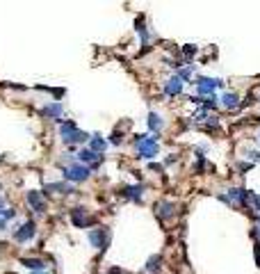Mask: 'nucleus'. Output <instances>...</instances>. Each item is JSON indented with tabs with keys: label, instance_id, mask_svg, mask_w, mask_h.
I'll list each match as a JSON object with an SVG mask.
<instances>
[{
	"label": "nucleus",
	"instance_id": "nucleus-1",
	"mask_svg": "<svg viewBox=\"0 0 260 274\" xmlns=\"http://www.w3.org/2000/svg\"><path fill=\"white\" fill-rule=\"evenodd\" d=\"M132 144H135V149H137V155L144 158V160H153L160 151L158 139H155V137H148V135H137L135 139H132Z\"/></svg>",
	"mask_w": 260,
	"mask_h": 274
},
{
	"label": "nucleus",
	"instance_id": "nucleus-2",
	"mask_svg": "<svg viewBox=\"0 0 260 274\" xmlns=\"http://www.w3.org/2000/svg\"><path fill=\"white\" fill-rule=\"evenodd\" d=\"M59 135H62V142H64V144L87 142V139H91V135L83 133L76 124H73V121H62V126H59Z\"/></svg>",
	"mask_w": 260,
	"mask_h": 274
},
{
	"label": "nucleus",
	"instance_id": "nucleus-3",
	"mask_svg": "<svg viewBox=\"0 0 260 274\" xmlns=\"http://www.w3.org/2000/svg\"><path fill=\"white\" fill-rule=\"evenodd\" d=\"M89 174H91V167L80 165V162H76V165H71V167L62 169V176H64L66 183H83V181L89 179Z\"/></svg>",
	"mask_w": 260,
	"mask_h": 274
},
{
	"label": "nucleus",
	"instance_id": "nucleus-4",
	"mask_svg": "<svg viewBox=\"0 0 260 274\" xmlns=\"http://www.w3.org/2000/svg\"><path fill=\"white\" fill-rule=\"evenodd\" d=\"M110 238H112V233H110L107 227H98V228H91V231H89V242H91V247H96V249H101V251L107 249Z\"/></svg>",
	"mask_w": 260,
	"mask_h": 274
},
{
	"label": "nucleus",
	"instance_id": "nucleus-5",
	"mask_svg": "<svg viewBox=\"0 0 260 274\" xmlns=\"http://www.w3.org/2000/svg\"><path fill=\"white\" fill-rule=\"evenodd\" d=\"M221 80H217V78H199L196 80V94L199 96H215V90L217 87H221Z\"/></svg>",
	"mask_w": 260,
	"mask_h": 274
},
{
	"label": "nucleus",
	"instance_id": "nucleus-6",
	"mask_svg": "<svg viewBox=\"0 0 260 274\" xmlns=\"http://www.w3.org/2000/svg\"><path fill=\"white\" fill-rule=\"evenodd\" d=\"M35 235H37L35 222H25V224H21V227L14 231V240H16V242H30Z\"/></svg>",
	"mask_w": 260,
	"mask_h": 274
},
{
	"label": "nucleus",
	"instance_id": "nucleus-7",
	"mask_svg": "<svg viewBox=\"0 0 260 274\" xmlns=\"http://www.w3.org/2000/svg\"><path fill=\"white\" fill-rule=\"evenodd\" d=\"M155 215L165 222L173 220V217H176V203L173 201H158L155 203Z\"/></svg>",
	"mask_w": 260,
	"mask_h": 274
},
{
	"label": "nucleus",
	"instance_id": "nucleus-8",
	"mask_svg": "<svg viewBox=\"0 0 260 274\" xmlns=\"http://www.w3.org/2000/svg\"><path fill=\"white\" fill-rule=\"evenodd\" d=\"M121 197L130 199V201H135V203H142L144 185H126V187H121Z\"/></svg>",
	"mask_w": 260,
	"mask_h": 274
},
{
	"label": "nucleus",
	"instance_id": "nucleus-9",
	"mask_svg": "<svg viewBox=\"0 0 260 274\" xmlns=\"http://www.w3.org/2000/svg\"><path fill=\"white\" fill-rule=\"evenodd\" d=\"M183 87H185L183 80H180L178 76H172V78H169V80L165 83V94H167V96H172V98H173V96H180V94H183Z\"/></svg>",
	"mask_w": 260,
	"mask_h": 274
},
{
	"label": "nucleus",
	"instance_id": "nucleus-10",
	"mask_svg": "<svg viewBox=\"0 0 260 274\" xmlns=\"http://www.w3.org/2000/svg\"><path fill=\"white\" fill-rule=\"evenodd\" d=\"M71 222L76 224L78 228H87V227L94 224V220H89V217H87V210H85V208H73L71 210Z\"/></svg>",
	"mask_w": 260,
	"mask_h": 274
},
{
	"label": "nucleus",
	"instance_id": "nucleus-11",
	"mask_svg": "<svg viewBox=\"0 0 260 274\" xmlns=\"http://www.w3.org/2000/svg\"><path fill=\"white\" fill-rule=\"evenodd\" d=\"M42 114H43V117H48V119L62 121V114H64V105H62V103H59V101H55V103H48V105H43Z\"/></svg>",
	"mask_w": 260,
	"mask_h": 274
},
{
	"label": "nucleus",
	"instance_id": "nucleus-12",
	"mask_svg": "<svg viewBox=\"0 0 260 274\" xmlns=\"http://www.w3.org/2000/svg\"><path fill=\"white\" fill-rule=\"evenodd\" d=\"M219 105L226 107V110H237L242 103H240V96L235 91H226L224 96H219Z\"/></svg>",
	"mask_w": 260,
	"mask_h": 274
},
{
	"label": "nucleus",
	"instance_id": "nucleus-13",
	"mask_svg": "<svg viewBox=\"0 0 260 274\" xmlns=\"http://www.w3.org/2000/svg\"><path fill=\"white\" fill-rule=\"evenodd\" d=\"M28 203L32 206V210L35 213H46V201L42 199V192H37V190H32V192H28Z\"/></svg>",
	"mask_w": 260,
	"mask_h": 274
},
{
	"label": "nucleus",
	"instance_id": "nucleus-14",
	"mask_svg": "<svg viewBox=\"0 0 260 274\" xmlns=\"http://www.w3.org/2000/svg\"><path fill=\"white\" fill-rule=\"evenodd\" d=\"M46 192H57V194H73V185H69L64 181V183H46V187H43Z\"/></svg>",
	"mask_w": 260,
	"mask_h": 274
},
{
	"label": "nucleus",
	"instance_id": "nucleus-15",
	"mask_svg": "<svg viewBox=\"0 0 260 274\" xmlns=\"http://www.w3.org/2000/svg\"><path fill=\"white\" fill-rule=\"evenodd\" d=\"M28 270H32V272H46V263L42 261V258H23L21 261Z\"/></svg>",
	"mask_w": 260,
	"mask_h": 274
},
{
	"label": "nucleus",
	"instance_id": "nucleus-16",
	"mask_svg": "<svg viewBox=\"0 0 260 274\" xmlns=\"http://www.w3.org/2000/svg\"><path fill=\"white\" fill-rule=\"evenodd\" d=\"M148 128L153 133H160L165 128V121H162V117L158 112H148Z\"/></svg>",
	"mask_w": 260,
	"mask_h": 274
},
{
	"label": "nucleus",
	"instance_id": "nucleus-17",
	"mask_svg": "<svg viewBox=\"0 0 260 274\" xmlns=\"http://www.w3.org/2000/svg\"><path fill=\"white\" fill-rule=\"evenodd\" d=\"M89 149L94 151V153H98V155H103V151L107 149V142L103 139V137H98V135H94L91 139H89Z\"/></svg>",
	"mask_w": 260,
	"mask_h": 274
},
{
	"label": "nucleus",
	"instance_id": "nucleus-18",
	"mask_svg": "<svg viewBox=\"0 0 260 274\" xmlns=\"http://www.w3.org/2000/svg\"><path fill=\"white\" fill-rule=\"evenodd\" d=\"M160 268H162V256H151V258L146 261V272H148V274L160 272Z\"/></svg>",
	"mask_w": 260,
	"mask_h": 274
},
{
	"label": "nucleus",
	"instance_id": "nucleus-19",
	"mask_svg": "<svg viewBox=\"0 0 260 274\" xmlns=\"http://www.w3.org/2000/svg\"><path fill=\"white\" fill-rule=\"evenodd\" d=\"M176 76L183 80V83H187V80H192V69H180V71H176Z\"/></svg>",
	"mask_w": 260,
	"mask_h": 274
},
{
	"label": "nucleus",
	"instance_id": "nucleus-20",
	"mask_svg": "<svg viewBox=\"0 0 260 274\" xmlns=\"http://www.w3.org/2000/svg\"><path fill=\"white\" fill-rule=\"evenodd\" d=\"M137 32L142 35V44H144V46H146V44H148V30H146V28H144L142 23H139V21H137Z\"/></svg>",
	"mask_w": 260,
	"mask_h": 274
},
{
	"label": "nucleus",
	"instance_id": "nucleus-21",
	"mask_svg": "<svg viewBox=\"0 0 260 274\" xmlns=\"http://www.w3.org/2000/svg\"><path fill=\"white\" fill-rule=\"evenodd\" d=\"M0 217H2V220H14V217H16V210H14V208H5Z\"/></svg>",
	"mask_w": 260,
	"mask_h": 274
},
{
	"label": "nucleus",
	"instance_id": "nucleus-22",
	"mask_svg": "<svg viewBox=\"0 0 260 274\" xmlns=\"http://www.w3.org/2000/svg\"><path fill=\"white\" fill-rule=\"evenodd\" d=\"M183 53H185V57H194V55H196V46H189V44H187V46L183 48Z\"/></svg>",
	"mask_w": 260,
	"mask_h": 274
},
{
	"label": "nucleus",
	"instance_id": "nucleus-23",
	"mask_svg": "<svg viewBox=\"0 0 260 274\" xmlns=\"http://www.w3.org/2000/svg\"><path fill=\"white\" fill-rule=\"evenodd\" d=\"M256 263H258V268H260V244L256 242Z\"/></svg>",
	"mask_w": 260,
	"mask_h": 274
},
{
	"label": "nucleus",
	"instance_id": "nucleus-24",
	"mask_svg": "<svg viewBox=\"0 0 260 274\" xmlns=\"http://www.w3.org/2000/svg\"><path fill=\"white\" fill-rule=\"evenodd\" d=\"M7 228V220H2V217H0V231H5Z\"/></svg>",
	"mask_w": 260,
	"mask_h": 274
},
{
	"label": "nucleus",
	"instance_id": "nucleus-25",
	"mask_svg": "<svg viewBox=\"0 0 260 274\" xmlns=\"http://www.w3.org/2000/svg\"><path fill=\"white\" fill-rule=\"evenodd\" d=\"M151 169H153V172H162V167H160V165H155V162H151Z\"/></svg>",
	"mask_w": 260,
	"mask_h": 274
},
{
	"label": "nucleus",
	"instance_id": "nucleus-26",
	"mask_svg": "<svg viewBox=\"0 0 260 274\" xmlns=\"http://www.w3.org/2000/svg\"><path fill=\"white\" fill-rule=\"evenodd\" d=\"M110 274H124V272H121V270H112V272H110Z\"/></svg>",
	"mask_w": 260,
	"mask_h": 274
},
{
	"label": "nucleus",
	"instance_id": "nucleus-27",
	"mask_svg": "<svg viewBox=\"0 0 260 274\" xmlns=\"http://www.w3.org/2000/svg\"><path fill=\"white\" fill-rule=\"evenodd\" d=\"M32 274H48V272H32Z\"/></svg>",
	"mask_w": 260,
	"mask_h": 274
},
{
	"label": "nucleus",
	"instance_id": "nucleus-28",
	"mask_svg": "<svg viewBox=\"0 0 260 274\" xmlns=\"http://www.w3.org/2000/svg\"><path fill=\"white\" fill-rule=\"evenodd\" d=\"M256 228H258V233H260V222H258V227H256Z\"/></svg>",
	"mask_w": 260,
	"mask_h": 274
},
{
	"label": "nucleus",
	"instance_id": "nucleus-29",
	"mask_svg": "<svg viewBox=\"0 0 260 274\" xmlns=\"http://www.w3.org/2000/svg\"><path fill=\"white\" fill-rule=\"evenodd\" d=\"M258 142H260V131H258Z\"/></svg>",
	"mask_w": 260,
	"mask_h": 274
}]
</instances>
